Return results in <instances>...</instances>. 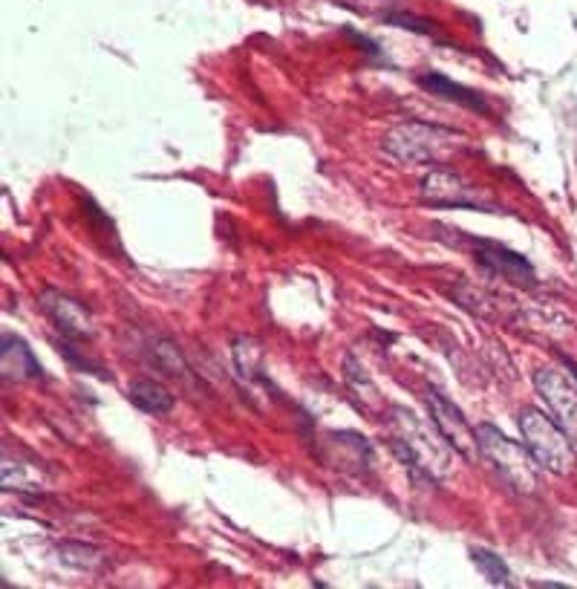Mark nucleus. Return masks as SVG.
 I'll use <instances>...</instances> for the list:
<instances>
[{"mask_svg": "<svg viewBox=\"0 0 577 589\" xmlns=\"http://www.w3.org/2000/svg\"><path fill=\"white\" fill-rule=\"evenodd\" d=\"M151 359L162 373L176 376V379H185V376H188V361H185V356L171 338H157V342H153Z\"/></svg>", "mask_w": 577, "mask_h": 589, "instance_id": "dca6fc26", "label": "nucleus"}, {"mask_svg": "<svg viewBox=\"0 0 577 589\" xmlns=\"http://www.w3.org/2000/svg\"><path fill=\"white\" fill-rule=\"evenodd\" d=\"M534 391L546 402L549 414L561 425L577 446V373L557 370V367H540L534 373Z\"/></svg>", "mask_w": 577, "mask_h": 589, "instance_id": "423d86ee", "label": "nucleus"}, {"mask_svg": "<svg viewBox=\"0 0 577 589\" xmlns=\"http://www.w3.org/2000/svg\"><path fill=\"white\" fill-rule=\"evenodd\" d=\"M476 442H480L483 460L491 462V469L506 480V486L515 488L517 494L540 492L543 465L534 460V454H531L526 442H517V439L506 437L497 425L491 423L476 425Z\"/></svg>", "mask_w": 577, "mask_h": 589, "instance_id": "f03ea898", "label": "nucleus"}, {"mask_svg": "<svg viewBox=\"0 0 577 589\" xmlns=\"http://www.w3.org/2000/svg\"><path fill=\"white\" fill-rule=\"evenodd\" d=\"M416 84L436 99H445V102H453V104H459V107H468V111L483 113V116H488L491 113L488 102H485L480 90L462 88V84H457V81L442 76V72H425V76L416 79Z\"/></svg>", "mask_w": 577, "mask_h": 589, "instance_id": "9d476101", "label": "nucleus"}, {"mask_svg": "<svg viewBox=\"0 0 577 589\" xmlns=\"http://www.w3.org/2000/svg\"><path fill=\"white\" fill-rule=\"evenodd\" d=\"M3 488H15V492H41L44 488V477L35 469V462L9 460L3 454Z\"/></svg>", "mask_w": 577, "mask_h": 589, "instance_id": "ddd939ff", "label": "nucleus"}, {"mask_svg": "<svg viewBox=\"0 0 577 589\" xmlns=\"http://www.w3.org/2000/svg\"><path fill=\"white\" fill-rule=\"evenodd\" d=\"M471 561H474V566L488 584H494V587H511V569H508L506 561L497 552L474 546L471 550Z\"/></svg>", "mask_w": 577, "mask_h": 589, "instance_id": "2eb2a0df", "label": "nucleus"}, {"mask_svg": "<svg viewBox=\"0 0 577 589\" xmlns=\"http://www.w3.org/2000/svg\"><path fill=\"white\" fill-rule=\"evenodd\" d=\"M127 399H130L134 407H139L142 414L151 416L171 414L176 405L174 393L168 391L165 384H159L157 379H134L130 388H127Z\"/></svg>", "mask_w": 577, "mask_h": 589, "instance_id": "f8f14e48", "label": "nucleus"}, {"mask_svg": "<svg viewBox=\"0 0 577 589\" xmlns=\"http://www.w3.org/2000/svg\"><path fill=\"white\" fill-rule=\"evenodd\" d=\"M58 561L64 566H72V569H81V573H90L95 566L102 564V552L90 546V543H79V541H61L56 546Z\"/></svg>", "mask_w": 577, "mask_h": 589, "instance_id": "4468645a", "label": "nucleus"}, {"mask_svg": "<svg viewBox=\"0 0 577 589\" xmlns=\"http://www.w3.org/2000/svg\"><path fill=\"white\" fill-rule=\"evenodd\" d=\"M522 442L529 446L534 460L552 474H572L575 471V442L561 425L554 423L552 414H543L538 407H522L517 414Z\"/></svg>", "mask_w": 577, "mask_h": 589, "instance_id": "7ed1b4c3", "label": "nucleus"}, {"mask_svg": "<svg viewBox=\"0 0 577 589\" xmlns=\"http://www.w3.org/2000/svg\"><path fill=\"white\" fill-rule=\"evenodd\" d=\"M474 257L491 275L515 280V284H522V287H531V284H534V266H531L520 252L499 246L494 240H474Z\"/></svg>", "mask_w": 577, "mask_h": 589, "instance_id": "1a4fd4ad", "label": "nucleus"}, {"mask_svg": "<svg viewBox=\"0 0 577 589\" xmlns=\"http://www.w3.org/2000/svg\"><path fill=\"white\" fill-rule=\"evenodd\" d=\"M422 203L434 208H462V211H494L488 199L465 183L451 168H434L422 176L419 183Z\"/></svg>", "mask_w": 577, "mask_h": 589, "instance_id": "39448f33", "label": "nucleus"}, {"mask_svg": "<svg viewBox=\"0 0 577 589\" xmlns=\"http://www.w3.org/2000/svg\"><path fill=\"white\" fill-rule=\"evenodd\" d=\"M390 428H393V448L395 454L402 457L413 471L425 474L434 483H442L451 474V454L453 448L448 446V439L439 434L434 419L427 416V423L422 416H416L407 407L395 405L390 411Z\"/></svg>", "mask_w": 577, "mask_h": 589, "instance_id": "f257e3e1", "label": "nucleus"}, {"mask_svg": "<svg viewBox=\"0 0 577 589\" xmlns=\"http://www.w3.org/2000/svg\"><path fill=\"white\" fill-rule=\"evenodd\" d=\"M3 347H0V367H3V379L7 382H24V379H38L41 365L30 344L18 335L3 333Z\"/></svg>", "mask_w": 577, "mask_h": 589, "instance_id": "9b49d317", "label": "nucleus"}, {"mask_svg": "<svg viewBox=\"0 0 577 589\" xmlns=\"http://www.w3.org/2000/svg\"><path fill=\"white\" fill-rule=\"evenodd\" d=\"M38 303L44 315L53 321V327L64 338H70V342H88V338H93V315H90V310L81 301L58 292V289H44Z\"/></svg>", "mask_w": 577, "mask_h": 589, "instance_id": "6e6552de", "label": "nucleus"}, {"mask_svg": "<svg viewBox=\"0 0 577 589\" xmlns=\"http://www.w3.org/2000/svg\"><path fill=\"white\" fill-rule=\"evenodd\" d=\"M459 139H462V134L442 128V125L402 122L384 136L381 148L388 157H393L395 162H404V165H436Z\"/></svg>", "mask_w": 577, "mask_h": 589, "instance_id": "20e7f679", "label": "nucleus"}, {"mask_svg": "<svg viewBox=\"0 0 577 589\" xmlns=\"http://www.w3.org/2000/svg\"><path fill=\"white\" fill-rule=\"evenodd\" d=\"M425 405L430 419H434V425L439 428V434L448 439V446H451L459 457H465L468 462H474L476 457H483L480 454V442H476V428L468 423V416L453 405L451 399L436 391H427Z\"/></svg>", "mask_w": 577, "mask_h": 589, "instance_id": "0eeeda50", "label": "nucleus"}]
</instances>
